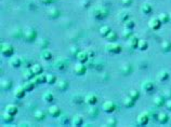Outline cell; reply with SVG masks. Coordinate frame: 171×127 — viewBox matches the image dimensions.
<instances>
[{
  "mask_svg": "<svg viewBox=\"0 0 171 127\" xmlns=\"http://www.w3.org/2000/svg\"><path fill=\"white\" fill-rule=\"evenodd\" d=\"M107 14H108V10H107L106 8L100 7V6H99V7L93 8L92 15L95 18H98V20H103L104 17H106Z\"/></svg>",
  "mask_w": 171,
  "mask_h": 127,
  "instance_id": "obj_1",
  "label": "cell"
},
{
  "mask_svg": "<svg viewBox=\"0 0 171 127\" xmlns=\"http://www.w3.org/2000/svg\"><path fill=\"white\" fill-rule=\"evenodd\" d=\"M0 53L2 56H6V57H10L13 55L14 53V47L12 44L10 43H7V42H4L1 43V49H0Z\"/></svg>",
  "mask_w": 171,
  "mask_h": 127,
  "instance_id": "obj_2",
  "label": "cell"
},
{
  "mask_svg": "<svg viewBox=\"0 0 171 127\" xmlns=\"http://www.w3.org/2000/svg\"><path fill=\"white\" fill-rule=\"evenodd\" d=\"M105 51L108 52V53L117 54V53H120L121 46L119 45L118 43L115 42V41L114 42H108L106 45H105Z\"/></svg>",
  "mask_w": 171,
  "mask_h": 127,
  "instance_id": "obj_3",
  "label": "cell"
},
{
  "mask_svg": "<svg viewBox=\"0 0 171 127\" xmlns=\"http://www.w3.org/2000/svg\"><path fill=\"white\" fill-rule=\"evenodd\" d=\"M23 35H24V38H25L26 41H34L36 39V37H37V32L32 27H27L23 31Z\"/></svg>",
  "mask_w": 171,
  "mask_h": 127,
  "instance_id": "obj_4",
  "label": "cell"
},
{
  "mask_svg": "<svg viewBox=\"0 0 171 127\" xmlns=\"http://www.w3.org/2000/svg\"><path fill=\"white\" fill-rule=\"evenodd\" d=\"M74 71H75V73L77 75H83L86 73V71H87V67H86L85 63H78L75 65V67H74Z\"/></svg>",
  "mask_w": 171,
  "mask_h": 127,
  "instance_id": "obj_5",
  "label": "cell"
},
{
  "mask_svg": "<svg viewBox=\"0 0 171 127\" xmlns=\"http://www.w3.org/2000/svg\"><path fill=\"white\" fill-rule=\"evenodd\" d=\"M115 109H116V106H115V103L113 101H110V100H107L105 103L102 105V110H103L104 112L106 113H112L114 112Z\"/></svg>",
  "mask_w": 171,
  "mask_h": 127,
  "instance_id": "obj_6",
  "label": "cell"
},
{
  "mask_svg": "<svg viewBox=\"0 0 171 127\" xmlns=\"http://www.w3.org/2000/svg\"><path fill=\"white\" fill-rule=\"evenodd\" d=\"M48 112H49V115L52 117H59L61 114V110H60V107L57 106V105H52V106L49 107V109H48Z\"/></svg>",
  "mask_w": 171,
  "mask_h": 127,
  "instance_id": "obj_7",
  "label": "cell"
},
{
  "mask_svg": "<svg viewBox=\"0 0 171 127\" xmlns=\"http://www.w3.org/2000/svg\"><path fill=\"white\" fill-rule=\"evenodd\" d=\"M98 101V98H96V95L93 94V93H90V94H87L85 97V103H88L89 106H94Z\"/></svg>",
  "mask_w": 171,
  "mask_h": 127,
  "instance_id": "obj_8",
  "label": "cell"
},
{
  "mask_svg": "<svg viewBox=\"0 0 171 127\" xmlns=\"http://www.w3.org/2000/svg\"><path fill=\"white\" fill-rule=\"evenodd\" d=\"M160 25H161V22L158 17L151 18L150 22H148V26H150V28L153 29V30H157V29L160 27Z\"/></svg>",
  "mask_w": 171,
  "mask_h": 127,
  "instance_id": "obj_9",
  "label": "cell"
},
{
  "mask_svg": "<svg viewBox=\"0 0 171 127\" xmlns=\"http://www.w3.org/2000/svg\"><path fill=\"white\" fill-rule=\"evenodd\" d=\"M53 66L55 69H57V70H63V69L66 67V61H65L64 58L60 57V58H57V59L54 61Z\"/></svg>",
  "mask_w": 171,
  "mask_h": 127,
  "instance_id": "obj_10",
  "label": "cell"
},
{
  "mask_svg": "<svg viewBox=\"0 0 171 127\" xmlns=\"http://www.w3.org/2000/svg\"><path fill=\"white\" fill-rule=\"evenodd\" d=\"M25 93H26V91L24 89V87H23V86H16V87L14 88L13 95H14L15 98L21 99V98H23V97H24Z\"/></svg>",
  "mask_w": 171,
  "mask_h": 127,
  "instance_id": "obj_11",
  "label": "cell"
},
{
  "mask_svg": "<svg viewBox=\"0 0 171 127\" xmlns=\"http://www.w3.org/2000/svg\"><path fill=\"white\" fill-rule=\"evenodd\" d=\"M139 40L140 39H138V37H136V36H131V37L128 39L127 44H128V46L130 47V49H136V47H138Z\"/></svg>",
  "mask_w": 171,
  "mask_h": 127,
  "instance_id": "obj_12",
  "label": "cell"
},
{
  "mask_svg": "<svg viewBox=\"0 0 171 127\" xmlns=\"http://www.w3.org/2000/svg\"><path fill=\"white\" fill-rule=\"evenodd\" d=\"M9 63H10V66H12V67L18 68L22 65V58L20 56H12Z\"/></svg>",
  "mask_w": 171,
  "mask_h": 127,
  "instance_id": "obj_13",
  "label": "cell"
},
{
  "mask_svg": "<svg viewBox=\"0 0 171 127\" xmlns=\"http://www.w3.org/2000/svg\"><path fill=\"white\" fill-rule=\"evenodd\" d=\"M76 58L80 63H86L87 60L89 59V56H88V54H87L86 51H79L78 54L76 55Z\"/></svg>",
  "mask_w": 171,
  "mask_h": 127,
  "instance_id": "obj_14",
  "label": "cell"
},
{
  "mask_svg": "<svg viewBox=\"0 0 171 127\" xmlns=\"http://www.w3.org/2000/svg\"><path fill=\"white\" fill-rule=\"evenodd\" d=\"M148 119H150V117L147 115V113H141L138 117V123H139V125H142V126L146 125L148 123Z\"/></svg>",
  "mask_w": 171,
  "mask_h": 127,
  "instance_id": "obj_15",
  "label": "cell"
},
{
  "mask_svg": "<svg viewBox=\"0 0 171 127\" xmlns=\"http://www.w3.org/2000/svg\"><path fill=\"white\" fill-rule=\"evenodd\" d=\"M32 80L35 82V84H39V83H46L47 74H43V73L36 74V75L32 79Z\"/></svg>",
  "mask_w": 171,
  "mask_h": 127,
  "instance_id": "obj_16",
  "label": "cell"
},
{
  "mask_svg": "<svg viewBox=\"0 0 171 127\" xmlns=\"http://www.w3.org/2000/svg\"><path fill=\"white\" fill-rule=\"evenodd\" d=\"M22 74H23V78L25 79L26 81L32 80V79L34 78V75H35L32 70V68H26V69H24V71L22 72Z\"/></svg>",
  "mask_w": 171,
  "mask_h": 127,
  "instance_id": "obj_17",
  "label": "cell"
},
{
  "mask_svg": "<svg viewBox=\"0 0 171 127\" xmlns=\"http://www.w3.org/2000/svg\"><path fill=\"white\" fill-rule=\"evenodd\" d=\"M0 86H1V89L2 91H9L12 86V82L8 79H2L1 82H0Z\"/></svg>",
  "mask_w": 171,
  "mask_h": 127,
  "instance_id": "obj_18",
  "label": "cell"
},
{
  "mask_svg": "<svg viewBox=\"0 0 171 127\" xmlns=\"http://www.w3.org/2000/svg\"><path fill=\"white\" fill-rule=\"evenodd\" d=\"M82 123H83V119L79 114H76L75 117H73V120H71V125L73 126H80V125H82Z\"/></svg>",
  "mask_w": 171,
  "mask_h": 127,
  "instance_id": "obj_19",
  "label": "cell"
},
{
  "mask_svg": "<svg viewBox=\"0 0 171 127\" xmlns=\"http://www.w3.org/2000/svg\"><path fill=\"white\" fill-rule=\"evenodd\" d=\"M13 117H14V115H12L11 113L4 111V112H2V114H1V120L4 121V122H6V123H11V122L13 121Z\"/></svg>",
  "mask_w": 171,
  "mask_h": 127,
  "instance_id": "obj_20",
  "label": "cell"
},
{
  "mask_svg": "<svg viewBox=\"0 0 171 127\" xmlns=\"http://www.w3.org/2000/svg\"><path fill=\"white\" fill-rule=\"evenodd\" d=\"M47 13H48V15H49V17L50 18H57V16H59V11H57V8H54V7L49 8L48 11H47Z\"/></svg>",
  "mask_w": 171,
  "mask_h": 127,
  "instance_id": "obj_21",
  "label": "cell"
},
{
  "mask_svg": "<svg viewBox=\"0 0 171 127\" xmlns=\"http://www.w3.org/2000/svg\"><path fill=\"white\" fill-rule=\"evenodd\" d=\"M117 17H118V20H119L120 22H124V23H125L126 21H128V20H129V13L127 12V11L122 10V11H120V12L118 13Z\"/></svg>",
  "mask_w": 171,
  "mask_h": 127,
  "instance_id": "obj_22",
  "label": "cell"
},
{
  "mask_svg": "<svg viewBox=\"0 0 171 127\" xmlns=\"http://www.w3.org/2000/svg\"><path fill=\"white\" fill-rule=\"evenodd\" d=\"M6 111L9 113H11L12 115H15L16 113H18V107L13 105V103H9L6 106Z\"/></svg>",
  "mask_w": 171,
  "mask_h": 127,
  "instance_id": "obj_23",
  "label": "cell"
},
{
  "mask_svg": "<svg viewBox=\"0 0 171 127\" xmlns=\"http://www.w3.org/2000/svg\"><path fill=\"white\" fill-rule=\"evenodd\" d=\"M35 82L33 81V80H28L27 82H25L24 83V85H23V87H24V89H25L26 92H32L33 89H34V87H35Z\"/></svg>",
  "mask_w": 171,
  "mask_h": 127,
  "instance_id": "obj_24",
  "label": "cell"
},
{
  "mask_svg": "<svg viewBox=\"0 0 171 127\" xmlns=\"http://www.w3.org/2000/svg\"><path fill=\"white\" fill-rule=\"evenodd\" d=\"M67 87H68L67 81H65V80H60V81H57V89H59V91L64 92V91H66V88Z\"/></svg>",
  "mask_w": 171,
  "mask_h": 127,
  "instance_id": "obj_25",
  "label": "cell"
},
{
  "mask_svg": "<svg viewBox=\"0 0 171 127\" xmlns=\"http://www.w3.org/2000/svg\"><path fill=\"white\" fill-rule=\"evenodd\" d=\"M53 99H54V96L51 92H46L42 95V100L45 103H52Z\"/></svg>",
  "mask_w": 171,
  "mask_h": 127,
  "instance_id": "obj_26",
  "label": "cell"
},
{
  "mask_svg": "<svg viewBox=\"0 0 171 127\" xmlns=\"http://www.w3.org/2000/svg\"><path fill=\"white\" fill-rule=\"evenodd\" d=\"M157 120L159 121L161 124H165V123H167V122H168V120H169V117H168L167 113L160 112V113H158V115H157Z\"/></svg>",
  "mask_w": 171,
  "mask_h": 127,
  "instance_id": "obj_27",
  "label": "cell"
},
{
  "mask_svg": "<svg viewBox=\"0 0 171 127\" xmlns=\"http://www.w3.org/2000/svg\"><path fill=\"white\" fill-rule=\"evenodd\" d=\"M40 56H41V58L45 60H49L52 58V53H51V51H49V50H42V52L40 53Z\"/></svg>",
  "mask_w": 171,
  "mask_h": 127,
  "instance_id": "obj_28",
  "label": "cell"
},
{
  "mask_svg": "<svg viewBox=\"0 0 171 127\" xmlns=\"http://www.w3.org/2000/svg\"><path fill=\"white\" fill-rule=\"evenodd\" d=\"M153 87H154V84L151 81L143 82V84H142V89H143V91H145V92L150 93L151 91L153 89Z\"/></svg>",
  "mask_w": 171,
  "mask_h": 127,
  "instance_id": "obj_29",
  "label": "cell"
},
{
  "mask_svg": "<svg viewBox=\"0 0 171 127\" xmlns=\"http://www.w3.org/2000/svg\"><path fill=\"white\" fill-rule=\"evenodd\" d=\"M32 70H33V72H34V74H40V73H42V71H43V69H42V67H41V65H39V63H35V65H33L32 67Z\"/></svg>",
  "mask_w": 171,
  "mask_h": 127,
  "instance_id": "obj_30",
  "label": "cell"
},
{
  "mask_svg": "<svg viewBox=\"0 0 171 127\" xmlns=\"http://www.w3.org/2000/svg\"><path fill=\"white\" fill-rule=\"evenodd\" d=\"M34 117H35L37 121H42L45 117H46V114L42 110H37L35 113H34Z\"/></svg>",
  "mask_w": 171,
  "mask_h": 127,
  "instance_id": "obj_31",
  "label": "cell"
},
{
  "mask_svg": "<svg viewBox=\"0 0 171 127\" xmlns=\"http://www.w3.org/2000/svg\"><path fill=\"white\" fill-rule=\"evenodd\" d=\"M134 103H136V100H133L130 96H128V97H126V98L124 99V105H125V107H127V108H131V107H133Z\"/></svg>",
  "mask_w": 171,
  "mask_h": 127,
  "instance_id": "obj_32",
  "label": "cell"
},
{
  "mask_svg": "<svg viewBox=\"0 0 171 127\" xmlns=\"http://www.w3.org/2000/svg\"><path fill=\"white\" fill-rule=\"evenodd\" d=\"M157 78H158L159 81H166V80H168V78H169V73H168L166 70H161L160 72L158 73Z\"/></svg>",
  "mask_w": 171,
  "mask_h": 127,
  "instance_id": "obj_33",
  "label": "cell"
},
{
  "mask_svg": "<svg viewBox=\"0 0 171 127\" xmlns=\"http://www.w3.org/2000/svg\"><path fill=\"white\" fill-rule=\"evenodd\" d=\"M55 81H57V78H55V75L52 73H48L47 74V80L46 82L47 83H49V84H54L55 83Z\"/></svg>",
  "mask_w": 171,
  "mask_h": 127,
  "instance_id": "obj_34",
  "label": "cell"
},
{
  "mask_svg": "<svg viewBox=\"0 0 171 127\" xmlns=\"http://www.w3.org/2000/svg\"><path fill=\"white\" fill-rule=\"evenodd\" d=\"M106 39L108 40L110 42H114L115 40L117 39V33H116L115 31H113V30H111L110 33L106 36Z\"/></svg>",
  "mask_w": 171,
  "mask_h": 127,
  "instance_id": "obj_35",
  "label": "cell"
},
{
  "mask_svg": "<svg viewBox=\"0 0 171 127\" xmlns=\"http://www.w3.org/2000/svg\"><path fill=\"white\" fill-rule=\"evenodd\" d=\"M111 31V28L108 27V26H102L100 28V33L101 36H103V37H106L108 33Z\"/></svg>",
  "mask_w": 171,
  "mask_h": 127,
  "instance_id": "obj_36",
  "label": "cell"
},
{
  "mask_svg": "<svg viewBox=\"0 0 171 127\" xmlns=\"http://www.w3.org/2000/svg\"><path fill=\"white\" fill-rule=\"evenodd\" d=\"M141 11H142L144 14H150L151 12H152V7L147 3L143 4L142 7H141Z\"/></svg>",
  "mask_w": 171,
  "mask_h": 127,
  "instance_id": "obj_37",
  "label": "cell"
},
{
  "mask_svg": "<svg viewBox=\"0 0 171 127\" xmlns=\"http://www.w3.org/2000/svg\"><path fill=\"white\" fill-rule=\"evenodd\" d=\"M88 113H89L90 117H96V115H98V113H99V109H98V108H95V107L91 106L89 108V110H88Z\"/></svg>",
  "mask_w": 171,
  "mask_h": 127,
  "instance_id": "obj_38",
  "label": "cell"
},
{
  "mask_svg": "<svg viewBox=\"0 0 171 127\" xmlns=\"http://www.w3.org/2000/svg\"><path fill=\"white\" fill-rule=\"evenodd\" d=\"M148 46V43L146 42L145 40H139V44H138V49L141 50V51H144V50L147 49Z\"/></svg>",
  "mask_w": 171,
  "mask_h": 127,
  "instance_id": "obj_39",
  "label": "cell"
},
{
  "mask_svg": "<svg viewBox=\"0 0 171 127\" xmlns=\"http://www.w3.org/2000/svg\"><path fill=\"white\" fill-rule=\"evenodd\" d=\"M121 36H122V38H125V39L128 40L130 37L132 36V31H131V29H129V28H125L124 30H122V33H121Z\"/></svg>",
  "mask_w": 171,
  "mask_h": 127,
  "instance_id": "obj_40",
  "label": "cell"
},
{
  "mask_svg": "<svg viewBox=\"0 0 171 127\" xmlns=\"http://www.w3.org/2000/svg\"><path fill=\"white\" fill-rule=\"evenodd\" d=\"M158 18L160 20L161 23H167V22L170 20V15L167 14V13H161V14L158 16Z\"/></svg>",
  "mask_w": 171,
  "mask_h": 127,
  "instance_id": "obj_41",
  "label": "cell"
},
{
  "mask_svg": "<svg viewBox=\"0 0 171 127\" xmlns=\"http://www.w3.org/2000/svg\"><path fill=\"white\" fill-rule=\"evenodd\" d=\"M161 47H163V50H164L165 52H168V51H170L171 50V43L170 41H164V42L161 43Z\"/></svg>",
  "mask_w": 171,
  "mask_h": 127,
  "instance_id": "obj_42",
  "label": "cell"
},
{
  "mask_svg": "<svg viewBox=\"0 0 171 127\" xmlns=\"http://www.w3.org/2000/svg\"><path fill=\"white\" fill-rule=\"evenodd\" d=\"M154 103L156 105V106L160 107L163 103H164V98L161 97V96H155V98H154Z\"/></svg>",
  "mask_w": 171,
  "mask_h": 127,
  "instance_id": "obj_43",
  "label": "cell"
},
{
  "mask_svg": "<svg viewBox=\"0 0 171 127\" xmlns=\"http://www.w3.org/2000/svg\"><path fill=\"white\" fill-rule=\"evenodd\" d=\"M129 96L131 97L133 100H138L140 97V93L138 92V91H134V89H132V91H130V93H129Z\"/></svg>",
  "mask_w": 171,
  "mask_h": 127,
  "instance_id": "obj_44",
  "label": "cell"
},
{
  "mask_svg": "<svg viewBox=\"0 0 171 127\" xmlns=\"http://www.w3.org/2000/svg\"><path fill=\"white\" fill-rule=\"evenodd\" d=\"M125 27L126 28H129V29H132L134 27V21H132V20H128V21L125 22Z\"/></svg>",
  "mask_w": 171,
  "mask_h": 127,
  "instance_id": "obj_45",
  "label": "cell"
},
{
  "mask_svg": "<svg viewBox=\"0 0 171 127\" xmlns=\"http://www.w3.org/2000/svg\"><path fill=\"white\" fill-rule=\"evenodd\" d=\"M107 125L108 126H116V124H117V121H116V119H114V117H110L108 120H107Z\"/></svg>",
  "mask_w": 171,
  "mask_h": 127,
  "instance_id": "obj_46",
  "label": "cell"
},
{
  "mask_svg": "<svg viewBox=\"0 0 171 127\" xmlns=\"http://www.w3.org/2000/svg\"><path fill=\"white\" fill-rule=\"evenodd\" d=\"M59 121H60V124H62V125H64V124L67 123V115H65V114H63V115H61L60 117H59Z\"/></svg>",
  "mask_w": 171,
  "mask_h": 127,
  "instance_id": "obj_47",
  "label": "cell"
},
{
  "mask_svg": "<svg viewBox=\"0 0 171 127\" xmlns=\"http://www.w3.org/2000/svg\"><path fill=\"white\" fill-rule=\"evenodd\" d=\"M48 44H49V42H48V40H47V39H43V38H42V39H40V41H39V45L41 46L42 49H46Z\"/></svg>",
  "mask_w": 171,
  "mask_h": 127,
  "instance_id": "obj_48",
  "label": "cell"
},
{
  "mask_svg": "<svg viewBox=\"0 0 171 127\" xmlns=\"http://www.w3.org/2000/svg\"><path fill=\"white\" fill-rule=\"evenodd\" d=\"M78 49H77V46H71V55H77L78 54Z\"/></svg>",
  "mask_w": 171,
  "mask_h": 127,
  "instance_id": "obj_49",
  "label": "cell"
},
{
  "mask_svg": "<svg viewBox=\"0 0 171 127\" xmlns=\"http://www.w3.org/2000/svg\"><path fill=\"white\" fill-rule=\"evenodd\" d=\"M121 3L124 4L125 7H129V6H131L132 0H121Z\"/></svg>",
  "mask_w": 171,
  "mask_h": 127,
  "instance_id": "obj_50",
  "label": "cell"
},
{
  "mask_svg": "<svg viewBox=\"0 0 171 127\" xmlns=\"http://www.w3.org/2000/svg\"><path fill=\"white\" fill-rule=\"evenodd\" d=\"M86 52H87V54H88V56H89V58H91V57L94 56V52H93V50L88 49V50H86Z\"/></svg>",
  "mask_w": 171,
  "mask_h": 127,
  "instance_id": "obj_51",
  "label": "cell"
},
{
  "mask_svg": "<svg viewBox=\"0 0 171 127\" xmlns=\"http://www.w3.org/2000/svg\"><path fill=\"white\" fill-rule=\"evenodd\" d=\"M53 0H40V2L43 4H51Z\"/></svg>",
  "mask_w": 171,
  "mask_h": 127,
  "instance_id": "obj_52",
  "label": "cell"
},
{
  "mask_svg": "<svg viewBox=\"0 0 171 127\" xmlns=\"http://www.w3.org/2000/svg\"><path fill=\"white\" fill-rule=\"evenodd\" d=\"M166 107H167V109L171 110V100H167V103H166Z\"/></svg>",
  "mask_w": 171,
  "mask_h": 127,
  "instance_id": "obj_53",
  "label": "cell"
},
{
  "mask_svg": "<svg viewBox=\"0 0 171 127\" xmlns=\"http://www.w3.org/2000/svg\"><path fill=\"white\" fill-rule=\"evenodd\" d=\"M24 125H28V126H29V123H26V122H22V123L18 124V126H24Z\"/></svg>",
  "mask_w": 171,
  "mask_h": 127,
  "instance_id": "obj_54",
  "label": "cell"
}]
</instances>
